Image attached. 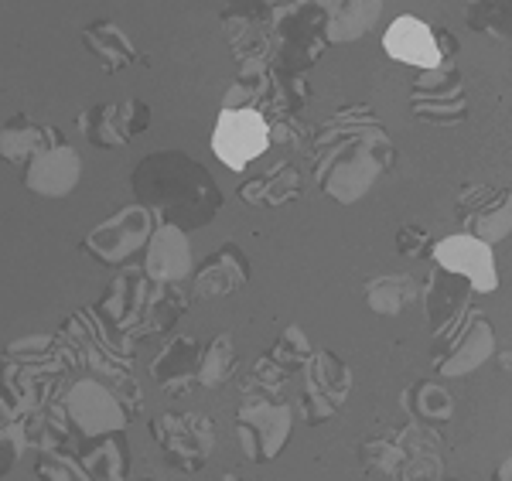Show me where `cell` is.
<instances>
[{
  "label": "cell",
  "mask_w": 512,
  "mask_h": 481,
  "mask_svg": "<svg viewBox=\"0 0 512 481\" xmlns=\"http://www.w3.org/2000/svg\"><path fill=\"white\" fill-rule=\"evenodd\" d=\"M308 154L321 192L342 205H355L393 168L396 144L373 106L352 103L328 116L311 134Z\"/></svg>",
  "instance_id": "6da1fadb"
},
{
  "label": "cell",
  "mask_w": 512,
  "mask_h": 481,
  "mask_svg": "<svg viewBox=\"0 0 512 481\" xmlns=\"http://www.w3.org/2000/svg\"><path fill=\"white\" fill-rule=\"evenodd\" d=\"M134 195L144 209L181 232L205 229L222 209V192L195 157L181 151L147 154L134 168Z\"/></svg>",
  "instance_id": "7a4b0ae2"
},
{
  "label": "cell",
  "mask_w": 512,
  "mask_h": 481,
  "mask_svg": "<svg viewBox=\"0 0 512 481\" xmlns=\"http://www.w3.org/2000/svg\"><path fill=\"white\" fill-rule=\"evenodd\" d=\"M328 52L325 14L315 0H274L270 62L291 72H308Z\"/></svg>",
  "instance_id": "3957f363"
},
{
  "label": "cell",
  "mask_w": 512,
  "mask_h": 481,
  "mask_svg": "<svg viewBox=\"0 0 512 481\" xmlns=\"http://www.w3.org/2000/svg\"><path fill=\"white\" fill-rule=\"evenodd\" d=\"M294 410L280 393L263 389H243V400L236 410V437L246 461H274L291 441Z\"/></svg>",
  "instance_id": "277c9868"
},
{
  "label": "cell",
  "mask_w": 512,
  "mask_h": 481,
  "mask_svg": "<svg viewBox=\"0 0 512 481\" xmlns=\"http://www.w3.org/2000/svg\"><path fill=\"white\" fill-rule=\"evenodd\" d=\"M62 413L69 430H76L82 441L103 434H117L137 417V410L120 396V389L110 379L82 376L62 393Z\"/></svg>",
  "instance_id": "5b68a950"
},
{
  "label": "cell",
  "mask_w": 512,
  "mask_h": 481,
  "mask_svg": "<svg viewBox=\"0 0 512 481\" xmlns=\"http://www.w3.org/2000/svg\"><path fill=\"white\" fill-rule=\"evenodd\" d=\"M151 434L164 451V461L178 471H202L219 441L216 420L205 413H161L151 420Z\"/></svg>",
  "instance_id": "8992f818"
},
{
  "label": "cell",
  "mask_w": 512,
  "mask_h": 481,
  "mask_svg": "<svg viewBox=\"0 0 512 481\" xmlns=\"http://www.w3.org/2000/svg\"><path fill=\"white\" fill-rule=\"evenodd\" d=\"M154 229H158V215L137 202L110 215L106 222H99L86 236L82 250L96 256L99 263H106V267H127L130 260H137L147 250Z\"/></svg>",
  "instance_id": "52a82bcc"
},
{
  "label": "cell",
  "mask_w": 512,
  "mask_h": 481,
  "mask_svg": "<svg viewBox=\"0 0 512 481\" xmlns=\"http://www.w3.org/2000/svg\"><path fill=\"white\" fill-rule=\"evenodd\" d=\"M410 113L414 120L434 127H458L468 116L465 79L454 62H441L437 69H424L410 86Z\"/></svg>",
  "instance_id": "ba28073f"
},
{
  "label": "cell",
  "mask_w": 512,
  "mask_h": 481,
  "mask_svg": "<svg viewBox=\"0 0 512 481\" xmlns=\"http://www.w3.org/2000/svg\"><path fill=\"white\" fill-rule=\"evenodd\" d=\"M304 372V393H301V420L308 427H318L332 420L345 406L352 393V369L338 359L335 352H311Z\"/></svg>",
  "instance_id": "9c48e42d"
},
{
  "label": "cell",
  "mask_w": 512,
  "mask_h": 481,
  "mask_svg": "<svg viewBox=\"0 0 512 481\" xmlns=\"http://www.w3.org/2000/svg\"><path fill=\"white\" fill-rule=\"evenodd\" d=\"M454 212L465 222V232H472L482 243H502L512 232V192L492 185H465L454 198Z\"/></svg>",
  "instance_id": "30bf717a"
},
{
  "label": "cell",
  "mask_w": 512,
  "mask_h": 481,
  "mask_svg": "<svg viewBox=\"0 0 512 481\" xmlns=\"http://www.w3.org/2000/svg\"><path fill=\"white\" fill-rule=\"evenodd\" d=\"M270 147V130L256 110H222L212 130V151L226 168L243 171Z\"/></svg>",
  "instance_id": "8fae6325"
},
{
  "label": "cell",
  "mask_w": 512,
  "mask_h": 481,
  "mask_svg": "<svg viewBox=\"0 0 512 481\" xmlns=\"http://www.w3.org/2000/svg\"><path fill=\"white\" fill-rule=\"evenodd\" d=\"M495 355V331L482 311H468V318L461 321V328L454 331V338L441 352L431 355L434 369L441 379H458L472 376L475 369H482Z\"/></svg>",
  "instance_id": "7c38bea8"
},
{
  "label": "cell",
  "mask_w": 512,
  "mask_h": 481,
  "mask_svg": "<svg viewBox=\"0 0 512 481\" xmlns=\"http://www.w3.org/2000/svg\"><path fill=\"white\" fill-rule=\"evenodd\" d=\"M431 260L441 270L465 277L475 294H492V290L499 287V270H495L492 246L482 243V239H475L472 232H454V236H444L441 243H434Z\"/></svg>",
  "instance_id": "4fadbf2b"
},
{
  "label": "cell",
  "mask_w": 512,
  "mask_h": 481,
  "mask_svg": "<svg viewBox=\"0 0 512 481\" xmlns=\"http://www.w3.org/2000/svg\"><path fill=\"white\" fill-rule=\"evenodd\" d=\"M222 35L229 38L236 62L270 55V28H274V0H229L219 14Z\"/></svg>",
  "instance_id": "5bb4252c"
},
{
  "label": "cell",
  "mask_w": 512,
  "mask_h": 481,
  "mask_svg": "<svg viewBox=\"0 0 512 481\" xmlns=\"http://www.w3.org/2000/svg\"><path fill=\"white\" fill-rule=\"evenodd\" d=\"M396 441L403 447V468L396 481H444L448 478V447L444 437L437 434V427L427 424H410L393 427Z\"/></svg>",
  "instance_id": "9a60e30c"
},
{
  "label": "cell",
  "mask_w": 512,
  "mask_h": 481,
  "mask_svg": "<svg viewBox=\"0 0 512 481\" xmlns=\"http://www.w3.org/2000/svg\"><path fill=\"white\" fill-rule=\"evenodd\" d=\"M82 178V161L69 144L48 147L24 164V188L41 198H65Z\"/></svg>",
  "instance_id": "2e32d148"
},
{
  "label": "cell",
  "mask_w": 512,
  "mask_h": 481,
  "mask_svg": "<svg viewBox=\"0 0 512 481\" xmlns=\"http://www.w3.org/2000/svg\"><path fill=\"white\" fill-rule=\"evenodd\" d=\"M250 280V260L236 243H226L222 250L209 253L198 263L192 277V294L198 301H216V297H229L246 287Z\"/></svg>",
  "instance_id": "e0dca14e"
},
{
  "label": "cell",
  "mask_w": 512,
  "mask_h": 481,
  "mask_svg": "<svg viewBox=\"0 0 512 481\" xmlns=\"http://www.w3.org/2000/svg\"><path fill=\"white\" fill-rule=\"evenodd\" d=\"M151 287H154V280H147V273H120V277L106 287L103 301H99V308H96V318L103 321L106 331H117L120 338H127V331L137 325L140 311H144Z\"/></svg>",
  "instance_id": "ac0fdd59"
},
{
  "label": "cell",
  "mask_w": 512,
  "mask_h": 481,
  "mask_svg": "<svg viewBox=\"0 0 512 481\" xmlns=\"http://www.w3.org/2000/svg\"><path fill=\"white\" fill-rule=\"evenodd\" d=\"M144 273L154 284H181L192 273V246L178 226L161 222L144 250Z\"/></svg>",
  "instance_id": "d6986e66"
},
{
  "label": "cell",
  "mask_w": 512,
  "mask_h": 481,
  "mask_svg": "<svg viewBox=\"0 0 512 481\" xmlns=\"http://www.w3.org/2000/svg\"><path fill=\"white\" fill-rule=\"evenodd\" d=\"M383 52L396 58V62L417 65V69H437V65L444 62L441 52H437L431 24L410 18V14L396 18L390 28L383 31Z\"/></svg>",
  "instance_id": "ffe728a7"
},
{
  "label": "cell",
  "mask_w": 512,
  "mask_h": 481,
  "mask_svg": "<svg viewBox=\"0 0 512 481\" xmlns=\"http://www.w3.org/2000/svg\"><path fill=\"white\" fill-rule=\"evenodd\" d=\"M325 14L328 45H352L383 18V0H315Z\"/></svg>",
  "instance_id": "44dd1931"
},
{
  "label": "cell",
  "mask_w": 512,
  "mask_h": 481,
  "mask_svg": "<svg viewBox=\"0 0 512 481\" xmlns=\"http://www.w3.org/2000/svg\"><path fill=\"white\" fill-rule=\"evenodd\" d=\"M472 284L458 273H448L437 267L427 284L420 287V301H424V311H427V321H431L434 331H441L444 325H451L454 318L472 311Z\"/></svg>",
  "instance_id": "7402d4cb"
},
{
  "label": "cell",
  "mask_w": 512,
  "mask_h": 481,
  "mask_svg": "<svg viewBox=\"0 0 512 481\" xmlns=\"http://www.w3.org/2000/svg\"><path fill=\"white\" fill-rule=\"evenodd\" d=\"M198 355H202V345L192 335H175L164 342L158 352V359L151 362V376L158 379L161 389L168 396H185L195 383L198 372Z\"/></svg>",
  "instance_id": "603a6c76"
},
{
  "label": "cell",
  "mask_w": 512,
  "mask_h": 481,
  "mask_svg": "<svg viewBox=\"0 0 512 481\" xmlns=\"http://www.w3.org/2000/svg\"><path fill=\"white\" fill-rule=\"evenodd\" d=\"M301 195H304V178L294 161H277L274 168H267L263 174H256V178L239 185V198L246 205H256V209H280L287 202H297Z\"/></svg>",
  "instance_id": "cb8c5ba5"
},
{
  "label": "cell",
  "mask_w": 512,
  "mask_h": 481,
  "mask_svg": "<svg viewBox=\"0 0 512 481\" xmlns=\"http://www.w3.org/2000/svg\"><path fill=\"white\" fill-rule=\"evenodd\" d=\"M65 144L62 130L48 127L41 120H31V116H14L4 130H0V157L11 161L14 168H24L35 154L48 151V147Z\"/></svg>",
  "instance_id": "d4e9b609"
},
{
  "label": "cell",
  "mask_w": 512,
  "mask_h": 481,
  "mask_svg": "<svg viewBox=\"0 0 512 481\" xmlns=\"http://www.w3.org/2000/svg\"><path fill=\"white\" fill-rule=\"evenodd\" d=\"M76 461L82 464L93 481H127L130 478V447L123 430L117 434H103V437H89L82 444V451L76 454Z\"/></svg>",
  "instance_id": "484cf974"
},
{
  "label": "cell",
  "mask_w": 512,
  "mask_h": 481,
  "mask_svg": "<svg viewBox=\"0 0 512 481\" xmlns=\"http://www.w3.org/2000/svg\"><path fill=\"white\" fill-rule=\"evenodd\" d=\"M192 308V297L181 294L178 284H154L151 294H147V304L140 311L137 325L127 331L130 342H140V338H151L168 331L171 325H178V318Z\"/></svg>",
  "instance_id": "4316f807"
},
{
  "label": "cell",
  "mask_w": 512,
  "mask_h": 481,
  "mask_svg": "<svg viewBox=\"0 0 512 481\" xmlns=\"http://www.w3.org/2000/svg\"><path fill=\"white\" fill-rule=\"evenodd\" d=\"M420 301V284L410 273H379L366 284V304L383 318H396Z\"/></svg>",
  "instance_id": "83f0119b"
},
{
  "label": "cell",
  "mask_w": 512,
  "mask_h": 481,
  "mask_svg": "<svg viewBox=\"0 0 512 481\" xmlns=\"http://www.w3.org/2000/svg\"><path fill=\"white\" fill-rule=\"evenodd\" d=\"M82 41H86V48L99 58V65H103L106 72H120V69H127V65L137 62L134 41H130L117 24H110V21L89 24V28L82 31Z\"/></svg>",
  "instance_id": "f1b7e54d"
},
{
  "label": "cell",
  "mask_w": 512,
  "mask_h": 481,
  "mask_svg": "<svg viewBox=\"0 0 512 481\" xmlns=\"http://www.w3.org/2000/svg\"><path fill=\"white\" fill-rule=\"evenodd\" d=\"M403 410L410 413V420L427 424V427H444V424H451V420H454L451 393L441 383H431V379L414 383L407 393H403Z\"/></svg>",
  "instance_id": "f546056e"
},
{
  "label": "cell",
  "mask_w": 512,
  "mask_h": 481,
  "mask_svg": "<svg viewBox=\"0 0 512 481\" xmlns=\"http://www.w3.org/2000/svg\"><path fill=\"white\" fill-rule=\"evenodd\" d=\"M359 461L366 468V475L396 481L403 468V447L396 441V430H379V434H369L366 441L359 444Z\"/></svg>",
  "instance_id": "4dcf8cb0"
},
{
  "label": "cell",
  "mask_w": 512,
  "mask_h": 481,
  "mask_svg": "<svg viewBox=\"0 0 512 481\" xmlns=\"http://www.w3.org/2000/svg\"><path fill=\"white\" fill-rule=\"evenodd\" d=\"M236 366H239V359L233 348V335H216L202 348V355H198L195 383L205 389H222L236 376Z\"/></svg>",
  "instance_id": "1f68e13d"
},
{
  "label": "cell",
  "mask_w": 512,
  "mask_h": 481,
  "mask_svg": "<svg viewBox=\"0 0 512 481\" xmlns=\"http://www.w3.org/2000/svg\"><path fill=\"white\" fill-rule=\"evenodd\" d=\"M465 24L478 35L512 41V0H465Z\"/></svg>",
  "instance_id": "d6a6232c"
},
{
  "label": "cell",
  "mask_w": 512,
  "mask_h": 481,
  "mask_svg": "<svg viewBox=\"0 0 512 481\" xmlns=\"http://www.w3.org/2000/svg\"><path fill=\"white\" fill-rule=\"evenodd\" d=\"M79 130L93 140L96 147H127L120 123H117V106L96 103L86 113H79Z\"/></svg>",
  "instance_id": "836d02e7"
},
{
  "label": "cell",
  "mask_w": 512,
  "mask_h": 481,
  "mask_svg": "<svg viewBox=\"0 0 512 481\" xmlns=\"http://www.w3.org/2000/svg\"><path fill=\"white\" fill-rule=\"evenodd\" d=\"M311 352H315V348H311L308 335L301 331V325H287L284 331H280L277 342L267 348V359L294 376V372H301L304 366H308Z\"/></svg>",
  "instance_id": "e575fe53"
},
{
  "label": "cell",
  "mask_w": 512,
  "mask_h": 481,
  "mask_svg": "<svg viewBox=\"0 0 512 481\" xmlns=\"http://www.w3.org/2000/svg\"><path fill=\"white\" fill-rule=\"evenodd\" d=\"M38 478L41 481H93L82 471V464L72 458V454H45V458L38 461Z\"/></svg>",
  "instance_id": "d590c367"
},
{
  "label": "cell",
  "mask_w": 512,
  "mask_h": 481,
  "mask_svg": "<svg viewBox=\"0 0 512 481\" xmlns=\"http://www.w3.org/2000/svg\"><path fill=\"white\" fill-rule=\"evenodd\" d=\"M28 451V434H24V420H14V424L0 427V475L14 468V461Z\"/></svg>",
  "instance_id": "8d00e7d4"
},
{
  "label": "cell",
  "mask_w": 512,
  "mask_h": 481,
  "mask_svg": "<svg viewBox=\"0 0 512 481\" xmlns=\"http://www.w3.org/2000/svg\"><path fill=\"white\" fill-rule=\"evenodd\" d=\"M117 123L130 144V140L140 137L147 127H151V110H147L144 99H123V103H117Z\"/></svg>",
  "instance_id": "74e56055"
},
{
  "label": "cell",
  "mask_w": 512,
  "mask_h": 481,
  "mask_svg": "<svg viewBox=\"0 0 512 481\" xmlns=\"http://www.w3.org/2000/svg\"><path fill=\"white\" fill-rule=\"evenodd\" d=\"M287 379H291V372H284L280 366H274V362H270L267 355H263V359L250 369V376L243 379V389H263V393H280Z\"/></svg>",
  "instance_id": "f35d334b"
},
{
  "label": "cell",
  "mask_w": 512,
  "mask_h": 481,
  "mask_svg": "<svg viewBox=\"0 0 512 481\" xmlns=\"http://www.w3.org/2000/svg\"><path fill=\"white\" fill-rule=\"evenodd\" d=\"M267 130H270V144H287V147H304L311 140V134H315L301 116L274 120V123H267Z\"/></svg>",
  "instance_id": "ab89813d"
},
{
  "label": "cell",
  "mask_w": 512,
  "mask_h": 481,
  "mask_svg": "<svg viewBox=\"0 0 512 481\" xmlns=\"http://www.w3.org/2000/svg\"><path fill=\"white\" fill-rule=\"evenodd\" d=\"M396 253L410 256V260H417V256H431L434 253L431 232H427L424 226H403L400 232H396Z\"/></svg>",
  "instance_id": "60d3db41"
},
{
  "label": "cell",
  "mask_w": 512,
  "mask_h": 481,
  "mask_svg": "<svg viewBox=\"0 0 512 481\" xmlns=\"http://www.w3.org/2000/svg\"><path fill=\"white\" fill-rule=\"evenodd\" d=\"M431 31H434V41H437V52H441V58L444 62H454V55H458V38H454L448 28H441V24Z\"/></svg>",
  "instance_id": "b9f144b4"
},
{
  "label": "cell",
  "mask_w": 512,
  "mask_h": 481,
  "mask_svg": "<svg viewBox=\"0 0 512 481\" xmlns=\"http://www.w3.org/2000/svg\"><path fill=\"white\" fill-rule=\"evenodd\" d=\"M492 481H512V454L506 461L499 464V468H495V475H492Z\"/></svg>",
  "instance_id": "7bdbcfd3"
},
{
  "label": "cell",
  "mask_w": 512,
  "mask_h": 481,
  "mask_svg": "<svg viewBox=\"0 0 512 481\" xmlns=\"http://www.w3.org/2000/svg\"><path fill=\"white\" fill-rule=\"evenodd\" d=\"M144 481H154V478H144Z\"/></svg>",
  "instance_id": "ee69618b"
},
{
  "label": "cell",
  "mask_w": 512,
  "mask_h": 481,
  "mask_svg": "<svg viewBox=\"0 0 512 481\" xmlns=\"http://www.w3.org/2000/svg\"><path fill=\"white\" fill-rule=\"evenodd\" d=\"M444 481H454V478H444Z\"/></svg>",
  "instance_id": "f6af8a7d"
}]
</instances>
